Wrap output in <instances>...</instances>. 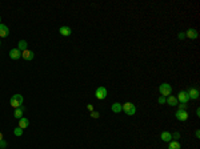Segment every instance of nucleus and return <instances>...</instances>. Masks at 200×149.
Here are the masks:
<instances>
[{"label": "nucleus", "instance_id": "nucleus-14", "mask_svg": "<svg viewBox=\"0 0 200 149\" xmlns=\"http://www.w3.org/2000/svg\"><path fill=\"white\" fill-rule=\"evenodd\" d=\"M28 125H29V120H28V118L21 117L20 120H19V128L26 129V128H28Z\"/></svg>", "mask_w": 200, "mask_h": 149}, {"label": "nucleus", "instance_id": "nucleus-25", "mask_svg": "<svg viewBox=\"0 0 200 149\" xmlns=\"http://www.w3.org/2000/svg\"><path fill=\"white\" fill-rule=\"evenodd\" d=\"M177 37H179L180 40H183V39H184V37H186V33H183V32H180V33L177 35Z\"/></svg>", "mask_w": 200, "mask_h": 149}, {"label": "nucleus", "instance_id": "nucleus-17", "mask_svg": "<svg viewBox=\"0 0 200 149\" xmlns=\"http://www.w3.org/2000/svg\"><path fill=\"white\" fill-rule=\"evenodd\" d=\"M160 138H162L163 141H165V143H169V141H172V133L169 132H163L162 135H160Z\"/></svg>", "mask_w": 200, "mask_h": 149}, {"label": "nucleus", "instance_id": "nucleus-20", "mask_svg": "<svg viewBox=\"0 0 200 149\" xmlns=\"http://www.w3.org/2000/svg\"><path fill=\"white\" fill-rule=\"evenodd\" d=\"M23 132H24V129L16 128V129L14 131V135H15V136H21V135H23Z\"/></svg>", "mask_w": 200, "mask_h": 149}, {"label": "nucleus", "instance_id": "nucleus-15", "mask_svg": "<svg viewBox=\"0 0 200 149\" xmlns=\"http://www.w3.org/2000/svg\"><path fill=\"white\" fill-rule=\"evenodd\" d=\"M111 109H112L113 113H119V112L123 111V105L120 103H113L112 106H111Z\"/></svg>", "mask_w": 200, "mask_h": 149}, {"label": "nucleus", "instance_id": "nucleus-29", "mask_svg": "<svg viewBox=\"0 0 200 149\" xmlns=\"http://www.w3.org/2000/svg\"><path fill=\"white\" fill-rule=\"evenodd\" d=\"M1 140H3V133L0 132V141H1Z\"/></svg>", "mask_w": 200, "mask_h": 149}, {"label": "nucleus", "instance_id": "nucleus-9", "mask_svg": "<svg viewBox=\"0 0 200 149\" xmlns=\"http://www.w3.org/2000/svg\"><path fill=\"white\" fill-rule=\"evenodd\" d=\"M21 57H23L24 60H27V61H31V60H33L35 55H33V52H32V51H28V49H26V51L21 52Z\"/></svg>", "mask_w": 200, "mask_h": 149}, {"label": "nucleus", "instance_id": "nucleus-13", "mask_svg": "<svg viewBox=\"0 0 200 149\" xmlns=\"http://www.w3.org/2000/svg\"><path fill=\"white\" fill-rule=\"evenodd\" d=\"M186 36H187V37H189V39H197V36H199V33H197V31H196V29H194V28H189L188 31H187Z\"/></svg>", "mask_w": 200, "mask_h": 149}, {"label": "nucleus", "instance_id": "nucleus-10", "mask_svg": "<svg viewBox=\"0 0 200 149\" xmlns=\"http://www.w3.org/2000/svg\"><path fill=\"white\" fill-rule=\"evenodd\" d=\"M59 32H60V35H61V36H70V35L72 33V29H71L70 27L63 26V27H60V29H59Z\"/></svg>", "mask_w": 200, "mask_h": 149}, {"label": "nucleus", "instance_id": "nucleus-6", "mask_svg": "<svg viewBox=\"0 0 200 149\" xmlns=\"http://www.w3.org/2000/svg\"><path fill=\"white\" fill-rule=\"evenodd\" d=\"M177 101H180L181 104H187L189 101V97H188V93H187V91H181L179 92V95H177Z\"/></svg>", "mask_w": 200, "mask_h": 149}, {"label": "nucleus", "instance_id": "nucleus-4", "mask_svg": "<svg viewBox=\"0 0 200 149\" xmlns=\"http://www.w3.org/2000/svg\"><path fill=\"white\" fill-rule=\"evenodd\" d=\"M107 93H108L107 88H105V87H103V85L98 87V88H96V92H95L96 99H99V100H103V99L107 97Z\"/></svg>", "mask_w": 200, "mask_h": 149}, {"label": "nucleus", "instance_id": "nucleus-16", "mask_svg": "<svg viewBox=\"0 0 200 149\" xmlns=\"http://www.w3.org/2000/svg\"><path fill=\"white\" fill-rule=\"evenodd\" d=\"M23 112H24V106L21 105L20 108H18V109H15V112H14V116L16 118H18V120H20L21 117H23Z\"/></svg>", "mask_w": 200, "mask_h": 149}, {"label": "nucleus", "instance_id": "nucleus-23", "mask_svg": "<svg viewBox=\"0 0 200 149\" xmlns=\"http://www.w3.org/2000/svg\"><path fill=\"white\" fill-rule=\"evenodd\" d=\"M91 117H93V118H99V113L98 112H91Z\"/></svg>", "mask_w": 200, "mask_h": 149}, {"label": "nucleus", "instance_id": "nucleus-22", "mask_svg": "<svg viewBox=\"0 0 200 149\" xmlns=\"http://www.w3.org/2000/svg\"><path fill=\"white\" fill-rule=\"evenodd\" d=\"M7 148V143L4 140H1L0 141V149H6Z\"/></svg>", "mask_w": 200, "mask_h": 149}, {"label": "nucleus", "instance_id": "nucleus-31", "mask_svg": "<svg viewBox=\"0 0 200 149\" xmlns=\"http://www.w3.org/2000/svg\"><path fill=\"white\" fill-rule=\"evenodd\" d=\"M0 44H1V41H0Z\"/></svg>", "mask_w": 200, "mask_h": 149}, {"label": "nucleus", "instance_id": "nucleus-21", "mask_svg": "<svg viewBox=\"0 0 200 149\" xmlns=\"http://www.w3.org/2000/svg\"><path fill=\"white\" fill-rule=\"evenodd\" d=\"M165 99H167V97H164V96H160V97L157 99V103H159V104H165Z\"/></svg>", "mask_w": 200, "mask_h": 149}, {"label": "nucleus", "instance_id": "nucleus-8", "mask_svg": "<svg viewBox=\"0 0 200 149\" xmlns=\"http://www.w3.org/2000/svg\"><path fill=\"white\" fill-rule=\"evenodd\" d=\"M9 57L12 59V60H19V59L21 57V51H19L18 48H14L9 51Z\"/></svg>", "mask_w": 200, "mask_h": 149}, {"label": "nucleus", "instance_id": "nucleus-1", "mask_svg": "<svg viewBox=\"0 0 200 149\" xmlns=\"http://www.w3.org/2000/svg\"><path fill=\"white\" fill-rule=\"evenodd\" d=\"M23 101H24V97L21 95H19V93H16V95H14L12 96V99H11V106H14L15 109H18V108H20L21 106V104H23Z\"/></svg>", "mask_w": 200, "mask_h": 149}, {"label": "nucleus", "instance_id": "nucleus-19", "mask_svg": "<svg viewBox=\"0 0 200 149\" xmlns=\"http://www.w3.org/2000/svg\"><path fill=\"white\" fill-rule=\"evenodd\" d=\"M27 45H28V43H27L26 40H20L19 41V44H18V49L23 52V51H26L27 49Z\"/></svg>", "mask_w": 200, "mask_h": 149}, {"label": "nucleus", "instance_id": "nucleus-26", "mask_svg": "<svg viewBox=\"0 0 200 149\" xmlns=\"http://www.w3.org/2000/svg\"><path fill=\"white\" fill-rule=\"evenodd\" d=\"M179 137H180L179 133H174V135H172V138H179Z\"/></svg>", "mask_w": 200, "mask_h": 149}, {"label": "nucleus", "instance_id": "nucleus-30", "mask_svg": "<svg viewBox=\"0 0 200 149\" xmlns=\"http://www.w3.org/2000/svg\"><path fill=\"white\" fill-rule=\"evenodd\" d=\"M0 21H1V17H0ZM0 24H1V23H0Z\"/></svg>", "mask_w": 200, "mask_h": 149}, {"label": "nucleus", "instance_id": "nucleus-12", "mask_svg": "<svg viewBox=\"0 0 200 149\" xmlns=\"http://www.w3.org/2000/svg\"><path fill=\"white\" fill-rule=\"evenodd\" d=\"M9 35V29L7 26L4 24H0V37H7Z\"/></svg>", "mask_w": 200, "mask_h": 149}, {"label": "nucleus", "instance_id": "nucleus-2", "mask_svg": "<svg viewBox=\"0 0 200 149\" xmlns=\"http://www.w3.org/2000/svg\"><path fill=\"white\" fill-rule=\"evenodd\" d=\"M123 111H124L125 115L133 116L136 113V106L133 105L132 103H125V104H123Z\"/></svg>", "mask_w": 200, "mask_h": 149}, {"label": "nucleus", "instance_id": "nucleus-27", "mask_svg": "<svg viewBox=\"0 0 200 149\" xmlns=\"http://www.w3.org/2000/svg\"><path fill=\"white\" fill-rule=\"evenodd\" d=\"M87 108H88V111H91V112L93 111V106L91 105V104H88V105H87Z\"/></svg>", "mask_w": 200, "mask_h": 149}, {"label": "nucleus", "instance_id": "nucleus-5", "mask_svg": "<svg viewBox=\"0 0 200 149\" xmlns=\"http://www.w3.org/2000/svg\"><path fill=\"white\" fill-rule=\"evenodd\" d=\"M187 93H188L189 100H197L200 96V92L197 88H189L188 91H187Z\"/></svg>", "mask_w": 200, "mask_h": 149}, {"label": "nucleus", "instance_id": "nucleus-18", "mask_svg": "<svg viewBox=\"0 0 200 149\" xmlns=\"http://www.w3.org/2000/svg\"><path fill=\"white\" fill-rule=\"evenodd\" d=\"M168 149H181V145H180V143H179V141H176V140L169 141Z\"/></svg>", "mask_w": 200, "mask_h": 149}, {"label": "nucleus", "instance_id": "nucleus-11", "mask_svg": "<svg viewBox=\"0 0 200 149\" xmlns=\"http://www.w3.org/2000/svg\"><path fill=\"white\" fill-rule=\"evenodd\" d=\"M165 103L168 104V105H171V106H176L177 105V99L175 97V96H167V99H165Z\"/></svg>", "mask_w": 200, "mask_h": 149}, {"label": "nucleus", "instance_id": "nucleus-7", "mask_svg": "<svg viewBox=\"0 0 200 149\" xmlns=\"http://www.w3.org/2000/svg\"><path fill=\"white\" fill-rule=\"evenodd\" d=\"M175 117H176L179 121H186L187 118H188V113H187V111H181V109H177V112L175 113Z\"/></svg>", "mask_w": 200, "mask_h": 149}, {"label": "nucleus", "instance_id": "nucleus-3", "mask_svg": "<svg viewBox=\"0 0 200 149\" xmlns=\"http://www.w3.org/2000/svg\"><path fill=\"white\" fill-rule=\"evenodd\" d=\"M159 91H160V93H162L164 97H167V96H169L172 93V87L169 85L168 83H163V84H160Z\"/></svg>", "mask_w": 200, "mask_h": 149}, {"label": "nucleus", "instance_id": "nucleus-24", "mask_svg": "<svg viewBox=\"0 0 200 149\" xmlns=\"http://www.w3.org/2000/svg\"><path fill=\"white\" fill-rule=\"evenodd\" d=\"M187 106H188V105H187V104H181V103H180L179 109H181V111H186V109H187Z\"/></svg>", "mask_w": 200, "mask_h": 149}, {"label": "nucleus", "instance_id": "nucleus-28", "mask_svg": "<svg viewBox=\"0 0 200 149\" xmlns=\"http://www.w3.org/2000/svg\"><path fill=\"white\" fill-rule=\"evenodd\" d=\"M195 136H196V137H197V138H199V137H200V132H199V131H196V132H195Z\"/></svg>", "mask_w": 200, "mask_h": 149}]
</instances>
